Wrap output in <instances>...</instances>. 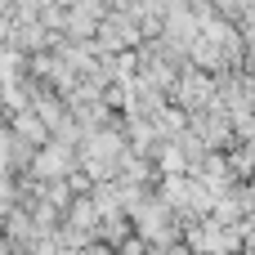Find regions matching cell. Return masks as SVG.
<instances>
[{
    "label": "cell",
    "instance_id": "obj_5",
    "mask_svg": "<svg viewBox=\"0 0 255 255\" xmlns=\"http://www.w3.org/2000/svg\"><path fill=\"white\" fill-rule=\"evenodd\" d=\"M99 40H103L108 49H117V45H130V40H134V27H130V18H126V13H112V18H103V22H99Z\"/></svg>",
    "mask_w": 255,
    "mask_h": 255
},
{
    "label": "cell",
    "instance_id": "obj_4",
    "mask_svg": "<svg viewBox=\"0 0 255 255\" xmlns=\"http://www.w3.org/2000/svg\"><path fill=\"white\" fill-rule=\"evenodd\" d=\"M211 94H215V85H211L202 72H188V76L179 81V103L193 108V112H202V108L211 103Z\"/></svg>",
    "mask_w": 255,
    "mask_h": 255
},
{
    "label": "cell",
    "instance_id": "obj_1",
    "mask_svg": "<svg viewBox=\"0 0 255 255\" xmlns=\"http://www.w3.org/2000/svg\"><path fill=\"white\" fill-rule=\"evenodd\" d=\"M188 247L197 255H229L242 247V229L238 224H220V220H206L188 233Z\"/></svg>",
    "mask_w": 255,
    "mask_h": 255
},
{
    "label": "cell",
    "instance_id": "obj_6",
    "mask_svg": "<svg viewBox=\"0 0 255 255\" xmlns=\"http://www.w3.org/2000/svg\"><path fill=\"white\" fill-rule=\"evenodd\" d=\"M9 206H13V188H9V184H4V179H0V215H4V211H9Z\"/></svg>",
    "mask_w": 255,
    "mask_h": 255
},
{
    "label": "cell",
    "instance_id": "obj_3",
    "mask_svg": "<svg viewBox=\"0 0 255 255\" xmlns=\"http://www.w3.org/2000/svg\"><path fill=\"white\" fill-rule=\"evenodd\" d=\"M36 175H40V179H63V175H72V148H67V143H49V148H40V157H36Z\"/></svg>",
    "mask_w": 255,
    "mask_h": 255
},
{
    "label": "cell",
    "instance_id": "obj_2",
    "mask_svg": "<svg viewBox=\"0 0 255 255\" xmlns=\"http://www.w3.org/2000/svg\"><path fill=\"white\" fill-rule=\"evenodd\" d=\"M134 220H139V233H143L148 242H170V238H175V233H170V211H166L161 197L134 202Z\"/></svg>",
    "mask_w": 255,
    "mask_h": 255
}]
</instances>
